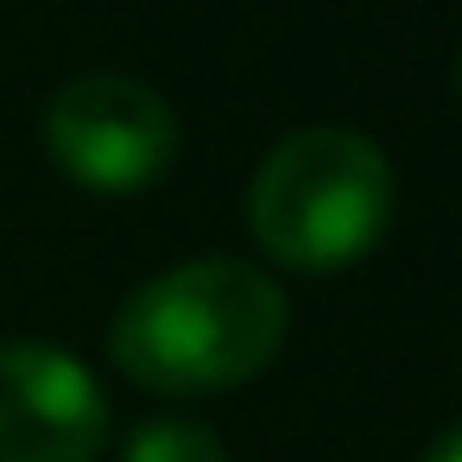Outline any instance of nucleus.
I'll use <instances>...</instances> for the list:
<instances>
[{
    "label": "nucleus",
    "instance_id": "obj_1",
    "mask_svg": "<svg viewBox=\"0 0 462 462\" xmlns=\"http://www.w3.org/2000/svg\"><path fill=\"white\" fill-rule=\"evenodd\" d=\"M285 291L247 260H184L152 273L108 329L115 367L146 393H228L285 348Z\"/></svg>",
    "mask_w": 462,
    "mask_h": 462
},
{
    "label": "nucleus",
    "instance_id": "obj_2",
    "mask_svg": "<svg viewBox=\"0 0 462 462\" xmlns=\"http://www.w3.org/2000/svg\"><path fill=\"white\" fill-rule=\"evenodd\" d=\"M393 216V165L361 127H298L247 184L254 241L291 273L355 266Z\"/></svg>",
    "mask_w": 462,
    "mask_h": 462
},
{
    "label": "nucleus",
    "instance_id": "obj_3",
    "mask_svg": "<svg viewBox=\"0 0 462 462\" xmlns=\"http://www.w3.org/2000/svg\"><path fill=\"white\" fill-rule=\"evenodd\" d=\"M45 146L64 178L96 197H134L178 159V115L171 102L121 70L70 77L45 108Z\"/></svg>",
    "mask_w": 462,
    "mask_h": 462
},
{
    "label": "nucleus",
    "instance_id": "obj_4",
    "mask_svg": "<svg viewBox=\"0 0 462 462\" xmlns=\"http://www.w3.org/2000/svg\"><path fill=\"white\" fill-rule=\"evenodd\" d=\"M108 443V399L96 374L39 342H0V462H96Z\"/></svg>",
    "mask_w": 462,
    "mask_h": 462
},
{
    "label": "nucleus",
    "instance_id": "obj_5",
    "mask_svg": "<svg viewBox=\"0 0 462 462\" xmlns=\"http://www.w3.org/2000/svg\"><path fill=\"white\" fill-rule=\"evenodd\" d=\"M121 462H228V449L197 418H146V424H134Z\"/></svg>",
    "mask_w": 462,
    "mask_h": 462
},
{
    "label": "nucleus",
    "instance_id": "obj_6",
    "mask_svg": "<svg viewBox=\"0 0 462 462\" xmlns=\"http://www.w3.org/2000/svg\"><path fill=\"white\" fill-rule=\"evenodd\" d=\"M424 462H462V430H449V437H443V443H437Z\"/></svg>",
    "mask_w": 462,
    "mask_h": 462
},
{
    "label": "nucleus",
    "instance_id": "obj_7",
    "mask_svg": "<svg viewBox=\"0 0 462 462\" xmlns=\"http://www.w3.org/2000/svg\"><path fill=\"white\" fill-rule=\"evenodd\" d=\"M456 96H462V51H456Z\"/></svg>",
    "mask_w": 462,
    "mask_h": 462
}]
</instances>
